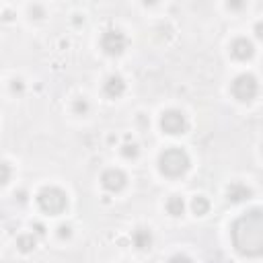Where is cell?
I'll list each match as a JSON object with an SVG mask.
<instances>
[{
    "instance_id": "obj_3",
    "label": "cell",
    "mask_w": 263,
    "mask_h": 263,
    "mask_svg": "<svg viewBox=\"0 0 263 263\" xmlns=\"http://www.w3.org/2000/svg\"><path fill=\"white\" fill-rule=\"evenodd\" d=\"M37 204L46 214H62L68 206V197L60 187H44L37 193Z\"/></svg>"
},
{
    "instance_id": "obj_16",
    "label": "cell",
    "mask_w": 263,
    "mask_h": 263,
    "mask_svg": "<svg viewBox=\"0 0 263 263\" xmlns=\"http://www.w3.org/2000/svg\"><path fill=\"white\" fill-rule=\"evenodd\" d=\"M8 179H10V167L4 161H0V185L8 183Z\"/></svg>"
},
{
    "instance_id": "obj_4",
    "label": "cell",
    "mask_w": 263,
    "mask_h": 263,
    "mask_svg": "<svg viewBox=\"0 0 263 263\" xmlns=\"http://www.w3.org/2000/svg\"><path fill=\"white\" fill-rule=\"evenodd\" d=\"M257 78L253 74H240L233 80V87H230V91H233L235 95V99H239L240 103H249V101H253L255 99V95H257Z\"/></svg>"
},
{
    "instance_id": "obj_19",
    "label": "cell",
    "mask_w": 263,
    "mask_h": 263,
    "mask_svg": "<svg viewBox=\"0 0 263 263\" xmlns=\"http://www.w3.org/2000/svg\"><path fill=\"white\" fill-rule=\"evenodd\" d=\"M169 263H191V259H189L187 255H175L169 259Z\"/></svg>"
},
{
    "instance_id": "obj_14",
    "label": "cell",
    "mask_w": 263,
    "mask_h": 263,
    "mask_svg": "<svg viewBox=\"0 0 263 263\" xmlns=\"http://www.w3.org/2000/svg\"><path fill=\"white\" fill-rule=\"evenodd\" d=\"M191 210H193V214L204 216L208 210H210V202H208L204 195H197V197H193V202H191Z\"/></svg>"
},
{
    "instance_id": "obj_20",
    "label": "cell",
    "mask_w": 263,
    "mask_h": 263,
    "mask_svg": "<svg viewBox=\"0 0 263 263\" xmlns=\"http://www.w3.org/2000/svg\"><path fill=\"white\" fill-rule=\"evenodd\" d=\"M13 93H23V82H21V80H13Z\"/></svg>"
},
{
    "instance_id": "obj_17",
    "label": "cell",
    "mask_w": 263,
    "mask_h": 263,
    "mask_svg": "<svg viewBox=\"0 0 263 263\" xmlns=\"http://www.w3.org/2000/svg\"><path fill=\"white\" fill-rule=\"evenodd\" d=\"M74 111H76L78 115H85V113L89 111V103H87L85 99H78V101L74 103Z\"/></svg>"
},
{
    "instance_id": "obj_5",
    "label": "cell",
    "mask_w": 263,
    "mask_h": 263,
    "mask_svg": "<svg viewBox=\"0 0 263 263\" xmlns=\"http://www.w3.org/2000/svg\"><path fill=\"white\" fill-rule=\"evenodd\" d=\"M125 44H128V39H125V35L120 29H107L101 37V48L105 49V54H109V56L123 54Z\"/></svg>"
},
{
    "instance_id": "obj_12",
    "label": "cell",
    "mask_w": 263,
    "mask_h": 263,
    "mask_svg": "<svg viewBox=\"0 0 263 263\" xmlns=\"http://www.w3.org/2000/svg\"><path fill=\"white\" fill-rule=\"evenodd\" d=\"M183 210H185V204H183V199H181V197L173 195L169 202H167V212H169L171 216H181V214H183Z\"/></svg>"
},
{
    "instance_id": "obj_11",
    "label": "cell",
    "mask_w": 263,
    "mask_h": 263,
    "mask_svg": "<svg viewBox=\"0 0 263 263\" xmlns=\"http://www.w3.org/2000/svg\"><path fill=\"white\" fill-rule=\"evenodd\" d=\"M132 240L140 251H146V249H150V245H152V233L148 228H138V230H134Z\"/></svg>"
},
{
    "instance_id": "obj_6",
    "label": "cell",
    "mask_w": 263,
    "mask_h": 263,
    "mask_svg": "<svg viewBox=\"0 0 263 263\" xmlns=\"http://www.w3.org/2000/svg\"><path fill=\"white\" fill-rule=\"evenodd\" d=\"M161 128L165 134H183L185 128H187V121H185V115L181 111H177V109H169V111H165L163 113V118H161Z\"/></svg>"
},
{
    "instance_id": "obj_7",
    "label": "cell",
    "mask_w": 263,
    "mask_h": 263,
    "mask_svg": "<svg viewBox=\"0 0 263 263\" xmlns=\"http://www.w3.org/2000/svg\"><path fill=\"white\" fill-rule=\"evenodd\" d=\"M101 183L103 187L107 189V191H121V189L125 187V183H128V177H125L123 171L120 169H109V171H105L103 177H101Z\"/></svg>"
},
{
    "instance_id": "obj_9",
    "label": "cell",
    "mask_w": 263,
    "mask_h": 263,
    "mask_svg": "<svg viewBox=\"0 0 263 263\" xmlns=\"http://www.w3.org/2000/svg\"><path fill=\"white\" fill-rule=\"evenodd\" d=\"M103 91H105V95H107L109 99H118V97H121L123 91H125V82H123L121 76L113 74V76L107 78V82H105Z\"/></svg>"
},
{
    "instance_id": "obj_1",
    "label": "cell",
    "mask_w": 263,
    "mask_h": 263,
    "mask_svg": "<svg viewBox=\"0 0 263 263\" xmlns=\"http://www.w3.org/2000/svg\"><path fill=\"white\" fill-rule=\"evenodd\" d=\"M233 243L240 255L259 257L263 251V216L255 208L233 224Z\"/></svg>"
},
{
    "instance_id": "obj_13",
    "label": "cell",
    "mask_w": 263,
    "mask_h": 263,
    "mask_svg": "<svg viewBox=\"0 0 263 263\" xmlns=\"http://www.w3.org/2000/svg\"><path fill=\"white\" fill-rule=\"evenodd\" d=\"M17 247L23 251V253H29V251L35 249V237L33 235H21L17 239Z\"/></svg>"
},
{
    "instance_id": "obj_23",
    "label": "cell",
    "mask_w": 263,
    "mask_h": 263,
    "mask_svg": "<svg viewBox=\"0 0 263 263\" xmlns=\"http://www.w3.org/2000/svg\"><path fill=\"white\" fill-rule=\"evenodd\" d=\"M230 8H240V6H243V4H240V2H233V4H228Z\"/></svg>"
},
{
    "instance_id": "obj_10",
    "label": "cell",
    "mask_w": 263,
    "mask_h": 263,
    "mask_svg": "<svg viewBox=\"0 0 263 263\" xmlns=\"http://www.w3.org/2000/svg\"><path fill=\"white\" fill-rule=\"evenodd\" d=\"M226 195H228V202H230V204H239V202H245V199L251 197V189H249L247 185H243V183L237 181V183H230V185H228Z\"/></svg>"
},
{
    "instance_id": "obj_18",
    "label": "cell",
    "mask_w": 263,
    "mask_h": 263,
    "mask_svg": "<svg viewBox=\"0 0 263 263\" xmlns=\"http://www.w3.org/2000/svg\"><path fill=\"white\" fill-rule=\"evenodd\" d=\"M70 235H72V228H70L68 224H62V226L58 228V237H60V239H68Z\"/></svg>"
},
{
    "instance_id": "obj_22",
    "label": "cell",
    "mask_w": 263,
    "mask_h": 263,
    "mask_svg": "<svg viewBox=\"0 0 263 263\" xmlns=\"http://www.w3.org/2000/svg\"><path fill=\"white\" fill-rule=\"evenodd\" d=\"M35 233H37V235H46V228H44V224H35Z\"/></svg>"
},
{
    "instance_id": "obj_15",
    "label": "cell",
    "mask_w": 263,
    "mask_h": 263,
    "mask_svg": "<svg viewBox=\"0 0 263 263\" xmlns=\"http://www.w3.org/2000/svg\"><path fill=\"white\" fill-rule=\"evenodd\" d=\"M121 154L125 156V159H136V156H138V146H136L134 142L132 144H123Z\"/></svg>"
},
{
    "instance_id": "obj_2",
    "label": "cell",
    "mask_w": 263,
    "mask_h": 263,
    "mask_svg": "<svg viewBox=\"0 0 263 263\" xmlns=\"http://www.w3.org/2000/svg\"><path fill=\"white\" fill-rule=\"evenodd\" d=\"M159 169L167 177H181L189 169V156L183 148H177V146L167 148L159 156Z\"/></svg>"
},
{
    "instance_id": "obj_24",
    "label": "cell",
    "mask_w": 263,
    "mask_h": 263,
    "mask_svg": "<svg viewBox=\"0 0 263 263\" xmlns=\"http://www.w3.org/2000/svg\"><path fill=\"white\" fill-rule=\"evenodd\" d=\"M0 23H2V17H0Z\"/></svg>"
},
{
    "instance_id": "obj_21",
    "label": "cell",
    "mask_w": 263,
    "mask_h": 263,
    "mask_svg": "<svg viewBox=\"0 0 263 263\" xmlns=\"http://www.w3.org/2000/svg\"><path fill=\"white\" fill-rule=\"evenodd\" d=\"M31 15H37L35 19H41V15H44V8H39V6H31Z\"/></svg>"
},
{
    "instance_id": "obj_8",
    "label": "cell",
    "mask_w": 263,
    "mask_h": 263,
    "mask_svg": "<svg viewBox=\"0 0 263 263\" xmlns=\"http://www.w3.org/2000/svg\"><path fill=\"white\" fill-rule=\"evenodd\" d=\"M230 54H233V58H237V60H249V58H253L255 48L249 39L239 37V39L233 41V46H230Z\"/></svg>"
}]
</instances>
